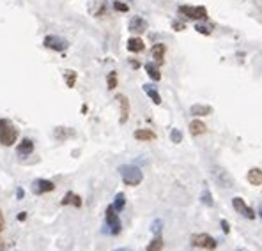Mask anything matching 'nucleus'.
I'll use <instances>...</instances> for the list:
<instances>
[{"label": "nucleus", "instance_id": "nucleus-1", "mask_svg": "<svg viewBox=\"0 0 262 251\" xmlns=\"http://www.w3.org/2000/svg\"><path fill=\"white\" fill-rule=\"evenodd\" d=\"M18 140V129L16 126L7 119H0V143L4 147L14 145Z\"/></svg>", "mask_w": 262, "mask_h": 251}, {"label": "nucleus", "instance_id": "nucleus-2", "mask_svg": "<svg viewBox=\"0 0 262 251\" xmlns=\"http://www.w3.org/2000/svg\"><path fill=\"white\" fill-rule=\"evenodd\" d=\"M119 173L123 177V182L126 186H138L144 180V173L135 165H123L119 168Z\"/></svg>", "mask_w": 262, "mask_h": 251}, {"label": "nucleus", "instance_id": "nucleus-3", "mask_svg": "<svg viewBox=\"0 0 262 251\" xmlns=\"http://www.w3.org/2000/svg\"><path fill=\"white\" fill-rule=\"evenodd\" d=\"M179 14L188 20H206L207 9L204 5H179Z\"/></svg>", "mask_w": 262, "mask_h": 251}, {"label": "nucleus", "instance_id": "nucleus-4", "mask_svg": "<svg viewBox=\"0 0 262 251\" xmlns=\"http://www.w3.org/2000/svg\"><path fill=\"white\" fill-rule=\"evenodd\" d=\"M190 243L197 248H202V250H216V246H218L215 239L207 234H193L190 237Z\"/></svg>", "mask_w": 262, "mask_h": 251}, {"label": "nucleus", "instance_id": "nucleus-5", "mask_svg": "<svg viewBox=\"0 0 262 251\" xmlns=\"http://www.w3.org/2000/svg\"><path fill=\"white\" fill-rule=\"evenodd\" d=\"M106 228H110L108 232H110L112 235L121 234V228H123L121 219H119V216H117V210L114 209V205H110V207L106 209Z\"/></svg>", "mask_w": 262, "mask_h": 251}, {"label": "nucleus", "instance_id": "nucleus-6", "mask_svg": "<svg viewBox=\"0 0 262 251\" xmlns=\"http://www.w3.org/2000/svg\"><path fill=\"white\" fill-rule=\"evenodd\" d=\"M213 179L216 180V184L223 189L232 188V177L228 175V172H225L223 168L213 167Z\"/></svg>", "mask_w": 262, "mask_h": 251}, {"label": "nucleus", "instance_id": "nucleus-7", "mask_svg": "<svg viewBox=\"0 0 262 251\" xmlns=\"http://www.w3.org/2000/svg\"><path fill=\"white\" fill-rule=\"evenodd\" d=\"M44 46L55 51H64L69 46V42L64 38H59V36H46L44 38Z\"/></svg>", "mask_w": 262, "mask_h": 251}, {"label": "nucleus", "instance_id": "nucleus-8", "mask_svg": "<svg viewBox=\"0 0 262 251\" xmlns=\"http://www.w3.org/2000/svg\"><path fill=\"white\" fill-rule=\"evenodd\" d=\"M232 207H234V210H237V212L241 214V216H245V218L255 219V212L246 205V202L243 200V198H239V197L232 198Z\"/></svg>", "mask_w": 262, "mask_h": 251}, {"label": "nucleus", "instance_id": "nucleus-9", "mask_svg": "<svg viewBox=\"0 0 262 251\" xmlns=\"http://www.w3.org/2000/svg\"><path fill=\"white\" fill-rule=\"evenodd\" d=\"M55 189V184L51 182V180H46V179H38L32 182V191L36 193V195H44V193H50Z\"/></svg>", "mask_w": 262, "mask_h": 251}, {"label": "nucleus", "instance_id": "nucleus-10", "mask_svg": "<svg viewBox=\"0 0 262 251\" xmlns=\"http://www.w3.org/2000/svg\"><path fill=\"white\" fill-rule=\"evenodd\" d=\"M115 99L119 101V108H121V124H126L128 117H130V101L123 94H119Z\"/></svg>", "mask_w": 262, "mask_h": 251}, {"label": "nucleus", "instance_id": "nucleus-11", "mask_svg": "<svg viewBox=\"0 0 262 251\" xmlns=\"http://www.w3.org/2000/svg\"><path fill=\"white\" fill-rule=\"evenodd\" d=\"M16 152H18V156H21V158H29V156L34 152V142L29 138H23L21 140V143H18Z\"/></svg>", "mask_w": 262, "mask_h": 251}, {"label": "nucleus", "instance_id": "nucleus-12", "mask_svg": "<svg viewBox=\"0 0 262 251\" xmlns=\"http://www.w3.org/2000/svg\"><path fill=\"white\" fill-rule=\"evenodd\" d=\"M145 30H147V21H145L144 18H140V16L131 18V21H130V32H133V34H144Z\"/></svg>", "mask_w": 262, "mask_h": 251}, {"label": "nucleus", "instance_id": "nucleus-13", "mask_svg": "<svg viewBox=\"0 0 262 251\" xmlns=\"http://www.w3.org/2000/svg\"><path fill=\"white\" fill-rule=\"evenodd\" d=\"M165 51H167L165 44H163V42H156V44L151 48V55H152V59H154V62L156 64L163 62V59H165Z\"/></svg>", "mask_w": 262, "mask_h": 251}, {"label": "nucleus", "instance_id": "nucleus-14", "mask_svg": "<svg viewBox=\"0 0 262 251\" xmlns=\"http://www.w3.org/2000/svg\"><path fill=\"white\" fill-rule=\"evenodd\" d=\"M246 180L252 186H262V170L261 168H252L246 173Z\"/></svg>", "mask_w": 262, "mask_h": 251}, {"label": "nucleus", "instance_id": "nucleus-15", "mask_svg": "<svg viewBox=\"0 0 262 251\" xmlns=\"http://www.w3.org/2000/svg\"><path fill=\"white\" fill-rule=\"evenodd\" d=\"M145 71H147L149 78L154 80V82H160V80H161L160 64H156V62H147V64H145Z\"/></svg>", "mask_w": 262, "mask_h": 251}, {"label": "nucleus", "instance_id": "nucleus-16", "mask_svg": "<svg viewBox=\"0 0 262 251\" xmlns=\"http://www.w3.org/2000/svg\"><path fill=\"white\" fill-rule=\"evenodd\" d=\"M190 113L191 115H195V117H204V115H209V113H213V108L207 105H191L190 108Z\"/></svg>", "mask_w": 262, "mask_h": 251}, {"label": "nucleus", "instance_id": "nucleus-17", "mask_svg": "<svg viewBox=\"0 0 262 251\" xmlns=\"http://www.w3.org/2000/svg\"><path fill=\"white\" fill-rule=\"evenodd\" d=\"M144 48H145V44L140 38L128 39V50L133 51V53H140V51H144Z\"/></svg>", "mask_w": 262, "mask_h": 251}, {"label": "nucleus", "instance_id": "nucleus-18", "mask_svg": "<svg viewBox=\"0 0 262 251\" xmlns=\"http://www.w3.org/2000/svg\"><path fill=\"white\" fill-rule=\"evenodd\" d=\"M207 131L206 124H204L202 121H199V119H195V121L190 122V133L193 134V136H199V134H204Z\"/></svg>", "mask_w": 262, "mask_h": 251}, {"label": "nucleus", "instance_id": "nucleus-19", "mask_svg": "<svg viewBox=\"0 0 262 251\" xmlns=\"http://www.w3.org/2000/svg\"><path fill=\"white\" fill-rule=\"evenodd\" d=\"M62 205H75V207H82V198L75 193H66V197L62 198Z\"/></svg>", "mask_w": 262, "mask_h": 251}, {"label": "nucleus", "instance_id": "nucleus-20", "mask_svg": "<svg viewBox=\"0 0 262 251\" xmlns=\"http://www.w3.org/2000/svg\"><path fill=\"white\" fill-rule=\"evenodd\" d=\"M135 138L140 142H151V140L156 138V134L152 133L151 129H136L135 131Z\"/></svg>", "mask_w": 262, "mask_h": 251}, {"label": "nucleus", "instance_id": "nucleus-21", "mask_svg": "<svg viewBox=\"0 0 262 251\" xmlns=\"http://www.w3.org/2000/svg\"><path fill=\"white\" fill-rule=\"evenodd\" d=\"M144 90H145V94L152 99L154 105H161V96L156 88H154V85H144Z\"/></svg>", "mask_w": 262, "mask_h": 251}, {"label": "nucleus", "instance_id": "nucleus-22", "mask_svg": "<svg viewBox=\"0 0 262 251\" xmlns=\"http://www.w3.org/2000/svg\"><path fill=\"white\" fill-rule=\"evenodd\" d=\"M124 207H126V197H124L123 193H117V195H115V200H114V209L117 210V212H121Z\"/></svg>", "mask_w": 262, "mask_h": 251}, {"label": "nucleus", "instance_id": "nucleus-23", "mask_svg": "<svg viewBox=\"0 0 262 251\" xmlns=\"http://www.w3.org/2000/svg\"><path fill=\"white\" fill-rule=\"evenodd\" d=\"M147 251H163V239H161L160 235H156V237H154V241H151V243H149Z\"/></svg>", "mask_w": 262, "mask_h": 251}, {"label": "nucleus", "instance_id": "nucleus-24", "mask_svg": "<svg viewBox=\"0 0 262 251\" xmlns=\"http://www.w3.org/2000/svg\"><path fill=\"white\" fill-rule=\"evenodd\" d=\"M200 200H202V204L204 205H207V207H213L215 205V200H213V195H211V191L209 189H204L202 191V197H200Z\"/></svg>", "mask_w": 262, "mask_h": 251}, {"label": "nucleus", "instance_id": "nucleus-25", "mask_svg": "<svg viewBox=\"0 0 262 251\" xmlns=\"http://www.w3.org/2000/svg\"><path fill=\"white\" fill-rule=\"evenodd\" d=\"M106 84H108V88H110V90H114V88L117 87V73L115 71L108 73V76H106Z\"/></svg>", "mask_w": 262, "mask_h": 251}, {"label": "nucleus", "instance_id": "nucleus-26", "mask_svg": "<svg viewBox=\"0 0 262 251\" xmlns=\"http://www.w3.org/2000/svg\"><path fill=\"white\" fill-rule=\"evenodd\" d=\"M64 78H66L68 87H75V82H76V73L75 71H66L64 73Z\"/></svg>", "mask_w": 262, "mask_h": 251}, {"label": "nucleus", "instance_id": "nucleus-27", "mask_svg": "<svg viewBox=\"0 0 262 251\" xmlns=\"http://www.w3.org/2000/svg\"><path fill=\"white\" fill-rule=\"evenodd\" d=\"M170 140H172V143H181L182 142V133L179 129H172V133H170Z\"/></svg>", "mask_w": 262, "mask_h": 251}, {"label": "nucleus", "instance_id": "nucleus-28", "mask_svg": "<svg viewBox=\"0 0 262 251\" xmlns=\"http://www.w3.org/2000/svg\"><path fill=\"white\" fill-rule=\"evenodd\" d=\"M195 30H197L199 34H206V36H209V34H211V27L204 25V23H197V25H195Z\"/></svg>", "mask_w": 262, "mask_h": 251}, {"label": "nucleus", "instance_id": "nucleus-29", "mask_svg": "<svg viewBox=\"0 0 262 251\" xmlns=\"http://www.w3.org/2000/svg\"><path fill=\"white\" fill-rule=\"evenodd\" d=\"M161 226H163V221H161V219H154V221H152V225H151V230H152V234H160L161 232Z\"/></svg>", "mask_w": 262, "mask_h": 251}, {"label": "nucleus", "instance_id": "nucleus-30", "mask_svg": "<svg viewBox=\"0 0 262 251\" xmlns=\"http://www.w3.org/2000/svg\"><path fill=\"white\" fill-rule=\"evenodd\" d=\"M62 129H64V127H59V129L55 131V136H57V138L62 140V138H66V136H69V134L73 136V131H62Z\"/></svg>", "mask_w": 262, "mask_h": 251}, {"label": "nucleus", "instance_id": "nucleus-31", "mask_svg": "<svg viewBox=\"0 0 262 251\" xmlns=\"http://www.w3.org/2000/svg\"><path fill=\"white\" fill-rule=\"evenodd\" d=\"M114 7H115V11H121V13H128V9H130L126 4H123V2H115Z\"/></svg>", "mask_w": 262, "mask_h": 251}, {"label": "nucleus", "instance_id": "nucleus-32", "mask_svg": "<svg viewBox=\"0 0 262 251\" xmlns=\"http://www.w3.org/2000/svg\"><path fill=\"white\" fill-rule=\"evenodd\" d=\"M221 230H223V234H228V232H230V226H228V223L225 221V219H221Z\"/></svg>", "mask_w": 262, "mask_h": 251}, {"label": "nucleus", "instance_id": "nucleus-33", "mask_svg": "<svg viewBox=\"0 0 262 251\" xmlns=\"http://www.w3.org/2000/svg\"><path fill=\"white\" fill-rule=\"evenodd\" d=\"M172 27H174L175 30H177V29H184V23H181V21H174Z\"/></svg>", "mask_w": 262, "mask_h": 251}, {"label": "nucleus", "instance_id": "nucleus-34", "mask_svg": "<svg viewBox=\"0 0 262 251\" xmlns=\"http://www.w3.org/2000/svg\"><path fill=\"white\" fill-rule=\"evenodd\" d=\"M23 195H25V193H23V189L18 188V189H16V197H18V200H21V198H23Z\"/></svg>", "mask_w": 262, "mask_h": 251}, {"label": "nucleus", "instance_id": "nucleus-35", "mask_svg": "<svg viewBox=\"0 0 262 251\" xmlns=\"http://www.w3.org/2000/svg\"><path fill=\"white\" fill-rule=\"evenodd\" d=\"M18 219H20V221H25V219H27V212H20V214H18Z\"/></svg>", "mask_w": 262, "mask_h": 251}, {"label": "nucleus", "instance_id": "nucleus-36", "mask_svg": "<svg viewBox=\"0 0 262 251\" xmlns=\"http://www.w3.org/2000/svg\"><path fill=\"white\" fill-rule=\"evenodd\" d=\"M114 251H130L128 248H119V250H114Z\"/></svg>", "mask_w": 262, "mask_h": 251}, {"label": "nucleus", "instance_id": "nucleus-37", "mask_svg": "<svg viewBox=\"0 0 262 251\" xmlns=\"http://www.w3.org/2000/svg\"><path fill=\"white\" fill-rule=\"evenodd\" d=\"M261 218H262V207H261Z\"/></svg>", "mask_w": 262, "mask_h": 251}]
</instances>
